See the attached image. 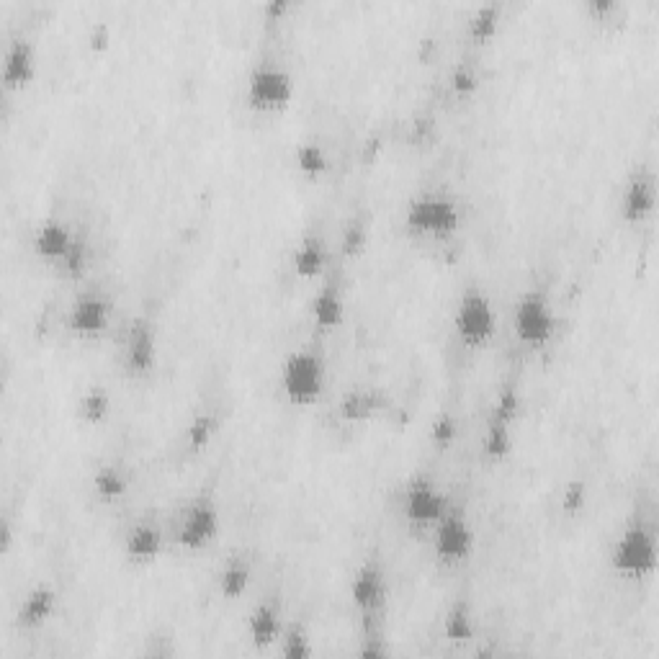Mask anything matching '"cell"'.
I'll return each instance as SVG.
<instances>
[{
  "label": "cell",
  "instance_id": "6da1fadb",
  "mask_svg": "<svg viewBox=\"0 0 659 659\" xmlns=\"http://www.w3.org/2000/svg\"><path fill=\"white\" fill-rule=\"evenodd\" d=\"M325 361L309 348H297L281 363V389L297 407L315 405L325 392Z\"/></svg>",
  "mask_w": 659,
  "mask_h": 659
},
{
  "label": "cell",
  "instance_id": "e0dca14e",
  "mask_svg": "<svg viewBox=\"0 0 659 659\" xmlns=\"http://www.w3.org/2000/svg\"><path fill=\"white\" fill-rule=\"evenodd\" d=\"M327 245L320 235H304L291 253V266L302 279H315L327 268Z\"/></svg>",
  "mask_w": 659,
  "mask_h": 659
},
{
  "label": "cell",
  "instance_id": "d4e9b609",
  "mask_svg": "<svg viewBox=\"0 0 659 659\" xmlns=\"http://www.w3.org/2000/svg\"><path fill=\"white\" fill-rule=\"evenodd\" d=\"M111 410V397L106 389H88V392L80 397V405H78V412L80 418L88 420V423H101L106 415H109Z\"/></svg>",
  "mask_w": 659,
  "mask_h": 659
},
{
  "label": "cell",
  "instance_id": "30bf717a",
  "mask_svg": "<svg viewBox=\"0 0 659 659\" xmlns=\"http://www.w3.org/2000/svg\"><path fill=\"white\" fill-rule=\"evenodd\" d=\"M111 312L114 309H111V302L106 297H101V294H83L70 307L67 325L80 338H98L109 327Z\"/></svg>",
  "mask_w": 659,
  "mask_h": 659
},
{
  "label": "cell",
  "instance_id": "83f0119b",
  "mask_svg": "<svg viewBox=\"0 0 659 659\" xmlns=\"http://www.w3.org/2000/svg\"><path fill=\"white\" fill-rule=\"evenodd\" d=\"M214 433H217V420H214V415L201 412V415H196V418L191 420V425H188V443L194 448H204L206 443L212 441Z\"/></svg>",
  "mask_w": 659,
  "mask_h": 659
},
{
  "label": "cell",
  "instance_id": "ffe728a7",
  "mask_svg": "<svg viewBox=\"0 0 659 659\" xmlns=\"http://www.w3.org/2000/svg\"><path fill=\"white\" fill-rule=\"evenodd\" d=\"M309 309H312V320H315V325L327 330V333L335 330L345 317L343 297H340V291L330 284L322 286V289L317 291Z\"/></svg>",
  "mask_w": 659,
  "mask_h": 659
},
{
  "label": "cell",
  "instance_id": "5bb4252c",
  "mask_svg": "<svg viewBox=\"0 0 659 659\" xmlns=\"http://www.w3.org/2000/svg\"><path fill=\"white\" fill-rule=\"evenodd\" d=\"M165 546V536L155 523H137L132 531L127 533V539H124V554H127L129 562L134 564H150L163 554Z\"/></svg>",
  "mask_w": 659,
  "mask_h": 659
},
{
  "label": "cell",
  "instance_id": "4fadbf2b",
  "mask_svg": "<svg viewBox=\"0 0 659 659\" xmlns=\"http://www.w3.org/2000/svg\"><path fill=\"white\" fill-rule=\"evenodd\" d=\"M158 363V333L145 320H137L127 335V366L132 374H150Z\"/></svg>",
  "mask_w": 659,
  "mask_h": 659
},
{
  "label": "cell",
  "instance_id": "4dcf8cb0",
  "mask_svg": "<svg viewBox=\"0 0 659 659\" xmlns=\"http://www.w3.org/2000/svg\"><path fill=\"white\" fill-rule=\"evenodd\" d=\"M369 412H371V400L366 394H353V397H348L343 405L345 418H361V415H369Z\"/></svg>",
  "mask_w": 659,
  "mask_h": 659
},
{
  "label": "cell",
  "instance_id": "9c48e42d",
  "mask_svg": "<svg viewBox=\"0 0 659 659\" xmlns=\"http://www.w3.org/2000/svg\"><path fill=\"white\" fill-rule=\"evenodd\" d=\"M402 510H405V518L415 526H436L438 520L448 513V500L430 479L418 477L412 479L410 487L405 490Z\"/></svg>",
  "mask_w": 659,
  "mask_h": 659
},
{
  "label": "cell",
  "instance_id": "7c38bea8",
  "mask_svg": "<svg viewBox=\"0 0 659 659\" xmlns=\"http://www.w3.org/2000/svg\"><path fill=\"white\" fill-rule=\"evenodd\" d=\"M351 600L358 611L374 616L387 603V580L376 564H363L351 580Z\"/></svg>",
  "mask_w": 659,
  "mask_h": 659
},
{
  "label": "cell",
  "instance_id": "d6986e66",
  "mask_svg": "<svg viewBox=\"0 0 659 659\" xmlns=\"http://www.w3.org/2000/svg\"><path fill=\"white\" fill-rule=\"evenodd\" d=\"M248 634L255 647H271L273 641H279V636L284 634L279 611L271 603L255 605L253 613L248 616Z\"/></svg>",
  "mask_w": 659,
  "mask_h": 659
},
{
  "label": "cell",
  "instance_id": "cb8c5ba5",
  "mask_svg": "<svg viewBox=\"0 0 659 659\" xmlns=\"http://www.w3.org/2000/svg\"><path fill=\"white\" fill-rule=\"evenodd\" d=\"M443 631H446V639L451 641H469L474 636V621L472 611L466 605H454L451 611L443 618Z\"/></svg>",
  "mask_w": 659,
  "mask_h": 659
},
{
  "label": "cell",
  "instance_id": "f546056e",
  "mask_svg": "<svg viewBox=\"0 0 659 659\" xmlns=\"http://www.w3.org/2000/svg\"><path fill=\"white\" fill-rule=\"evenodd\" d=\"M585 497V487H582L580 482H572L567 487V492H564V510H567V513H580L582 505H585Z\"/></svg>",
  "mask_w": 659,
  "mask_h": 659
},
{
  "label": "cell",
  "instance_id": "7a4b0ae2",
  "mask_svg": "<svg viewBox=\"0 0 659 659\" xmlns=\"http://www.w3.org/2000/svg\"><path fill=\"white\" fill-rule=\"evenodd\" d=\"M611 564L626 580H644L657 569V539L647 526L634 523L616 539Z\"/></svg>",
  "mask_w": 659,
  "mask_h": 659
},
{
  "label": "cell",
  "instance_id": "1f68e13d",
  "mask_svg": "<svg viewBox=\"0 0 659 659\" xmlns=\"http://www.w3.org/2000/svg\"><path fill=\"white\" fill-rule=\"evenodd\" d=\"M451 83H454V88L459 93H469V91H474V88H477V75H474L472 70L461 67V70H456V73H454Z\"/></svg>",
  "mask_w": 659,
  "mask_h": 659
},
{
  "label": "cell",
  "instance_id": "277c9868",
  "mask_svg": "<svg viewBox=\"0 0 659 659\" xmlns=\"http://www.w3.org/2000/svg\"><path fill=\"white\" fill-rule=\"evenodd\" d=\"M497 315L490 297L479 289H469L456 304L454 330L466 348H482L495 335Z\"/></svg>",
  "mask_w": 659,
  "mask_h": 659
},
{
  "label": "cell",
  "instance_id": "4316f807",
  "mask_svg": "<svg viewBox=\"0 0 659 659\" xmlns=\"http://www.w3.org/2000/svg\"><path fill=\"white\" fill-rule=\"evenodd\" d=\"M497 21H500V8L497 6H482L469 21V31L477 39H490L497 31Z\"/></svg>",
  "mask_w": 659,
  "mask_h": 659
},
{
  "label": "cell",
  "instance_id": "52a82bcc",
  "mask_svg": "<svg viewBox=\"0 0 659 659\" xmlns=\"http://www.w3.org/2000/svg\"><path fill=\"white\" fill-rule=\"evenodd\" d=\"M219 526H222V518H219L217 505L209 497H201V500H194L183 510L176 541L186 551H201L217 539Z\"/></svg>",
  "mask_w": 659,
  "mask_h": 659
},
{
  "label": "cell",
  "instance_id": "3957f363",
  "mask_svg": "<svg viewBox=\"0 0 659 659\" xmlns=\"http://www.w3.org/2000/svg\"><path fill=\"white\" fill-rule=\"evenodd\" d=\"M513 333L528 348H544L557 333L554 307L541 291H528L513 307Z\"/></svg>",
  "mask_w": 659,
  "mask_h": 659
},
{
  "label": "cell",
  "instance_id": "ba28073f",
  "mask_svg": "<svg viewBox=\"0 0 659 659\" xmlns=\"http://www.w3.org/2000/svg\"><path fill=\"white\" fill-rule=\"evenodd\" d=\"M433 549L436 557L446 564H461L469 559L474 549V531L464 513L448 508V513L436 523Z\"/></svg>",
  "mask_w": 659,
  "mask_h": 659
},
{
  "label": "cell",
  "instance_id": "f1b7e54d",
  "mask_svg": "<svg viewBox=\"0 0 659 659\" xmlns=\"http://www.w3.org/2000/svg\"><path fill=\"white\" fill-rule=\"evenodd\" d=\"M281 644H284V657L289 659H304L312 654V644H309V636L304 634L302 629H291L286 631L284 639H281Z\"/></svg>",
  "mask_w": 659,
  "mask_h": 659
},
{
  "label": "cell",
  "instance_id": "7402d4cb",
  "mask_svg": "<svg viewBox=\"0 0 659 659\" xmlns=\"http://www.w3.org/2000/svg\"><path fill=\"white\" fill-rule=\"evenodd\" d=\"M93 487H96V495L103 502L119 500L127 492V477H124L119 466H101L96 477H93Z\"/></svg>",
  "mask_w": 659,
  "mask_h": 659
},
{
  "label": "cell",
  "instance_id": "484cf974",
  "mask_svg": "<svg viewBox=\"0 0 659 659\" xmlns=\"http://www.w3.org/2000/svg\"><path fill=\"white\" fill-rule=\"evenodd\" d=\"M510 446H513L510 423L495 418L490 430H487V438H484V451H487V456H492V459H502V456H508Z\"/></svg>",
  "mask_w": 659,
  "mask_h": 659
},
{
  "label": "cell",
  "instance_id": "9a60e30c",
  "mask_svg": "<svg viewBox=\"0 0 659 659\" xmlns=\"http://www.w3.org/2000/svg\"><path fill=\"white\" fill-rule=\"evenodd\" d=\"M37 73V55L26 39H16L3 57V83L8 88H24Z\"/></svg>",
  "mask_w": 659,
  "mask_h": 659
},
{
  "label": "cell",
  "instance_id": "2e32d148",
  "mask_svg": "<svg viewBox=\"0 0 659 659\" xmlns=\"http://www.w3.org/2000/svg\"><path fill=\"white\" fill-rule=\"evenodd\" d=\"M654 181L649 176H634L621 196V212L626 222H644L654 209Z\"/></svg>",
  "mask_w": 659,
  "mask_h": 659
},
{
  "label": "cell",
  "instance_id": "5b68a950",
  "mask_svg": "<svg viewBox=\"0 0 659 659\" xmlns=\"http://www.w3.org/2000/svg\"><path fill=\"white\" fill-rule=\"evenodd\" d=\"M459 206L443 194H423L407 206V227L415 235L446 237L459 227Z\"/></svg>",
  "mask_w": 659,
  "mask_h": 659
},
{
  "label": "cell",
  "instance_id": "836d02e7",
  "mask_svg": "<svg viewBox=\"0 0 659 659\" xmlns=\"http://www.w3.org/2000/svg\"><path fill=\"white\" fill-rule=\"evenodd\" d=\"M91 44H93V47H98V49L106 47V44H109V26H103V24L93 26Z\"/></svg>",
  "mask_w": 659,
  "mask_h": 659
},
{
  "label": "cell",
  "instance_id": "603a6c76",
  "mask_svg": "<svg viewBox=\"0 0 659 659\" xmlns=\"http://www.w3.org/2000/svg\"><path fill=\"white\" fill-rule=\"evenodd\" d=\"M327 165H330V160H327V152L320 142H302V145L297 147V168L302 170L304 176H322Z\"/></svg>",
  "mask_w": 659,
  "mask_h": 659
},
{
  "label": "cell",
  "instance_id": "ac0fdd59",
  "mask_svg": "<svg viewBox=\"0 0 659 659\" xmlns=\"http://www.w3.org/2000/svg\"><path fill=\"white\" fill-rule=\"evenodd\" d=\"M57 608V595L52 587L37 585L24 598L19 608V623L24 629H39L42 623L49 621V616L55 613Z\"/></svg>",
  "mask_w": 659,
  "mask_h": 659
},
{
  "label": "cell",
  "instance_id": "44dd1931",
  "mask_svg": "<svg viewBox=\"0 0 659 659\" xmlns=\"http://www.w3.org/2000/svg\"><path fill=\"white\" fill-rule=\"evenodd\" d=\"M250 587V567L240 559H232L227 567L219 572V590H222L224 598L237 600L245 595V590Z\"/></svg>",
  "mask_w": 659,
  "mask_h": 659
},
{
  "label": "cell",
  "instance_id": "8fae6325",
  "mask_svg": "<svg viewBox=\"0 0 659 659\" xmlns=\"http://www.w3.org/2000/svg\"><path fill=\"white\" fill-rule=\"evenodd\" d=\"M31 245H34V253H37L39 258L65 266L70 255H73L75 248L80 245V240L73 235V230H70L65 222H60V219H47V222H42L37 227Z\"/></svg>",
  "mask_w": 659,
  "mask_h": 659
},
{
  "label": "cell",
  "instance_id": "8992f818",
  "mask_svg": "<svg viewBox=\"0 0 659 659\" xmlns=\"http://www.w3.org/2000/svg\"><path fill=\"white\" fill-rule=\"evenodd\" d=\"M294 98V80L279 65H258L250 73L248 88H245V101L250 109L273 114L284 111Z\"/></svg>",
  "mask_w": 659,
  "mask_h": 659
},
{
  "label": "cell",
  "instance_id": "d6a6232c",
  "mask_svg": "<svg viewBox=\"0 0 659 659\" xmlns=\"http://www.w3.org/2000/svg\"><path fill=\"white\" fill-rule=\"evenodd\" d=\"M433 438L438 443H448L456 438V423L451 418H441L436 425H433Z\"/></svg>",
  "mask_w": 659,
  "mask_h": 659
}]
</instances>
